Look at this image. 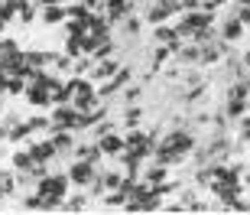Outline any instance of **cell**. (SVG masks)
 <instances>
[{
  "mask_svg": "<svg viewBox=\"0 0 250 215\" xmlns=\"http://www.w3.org/2000/svg\"><path fill=\"white\" fill-rule=\"evenodd\" d=\"M195 150V137L188 131H169L166 137H163V143L156 147V163H163V167H172V163H182V160L188 157Z\"/></svg>",
  "mask_w": 250,
  "mask_h": 215,
  "instance_id": "cell-1",
  "label": "cell"
},
{
  "mask_svg": "<svg viewBox=\"0 0 250 215\" xmlns=\"http://www.w3.org/2000/svg\"><path fill=\"white\" fill-rule=\"evenodd\" d=\"M68 186H72V179H68V173H46V176L36 183V192L39 199H42V212H56V209H62V202L68 196Z\"/></svg>",
  "mask_w": 250,
  "mask_h": 215,
  "instance_id": "cell-2",
  "label": "cell"
},
{
  "mask_svg": "<svg viewBox=\"0 0 250 215\" xmlns=\"http://www.w3.org/2000/svg\"><path fill=\"white\" fill-rule=\"evenodd\" d=\"M101 169H98V163H88V160H78L75 157V163L68 167V179H72V186H91L94 176H98Z\"/></svg>",
  "mask_w": 250,
  "mask_h": 215,
  "instance_id": "cell-3",
  "label": "cell"
},
{
  "mask_svg": "<svg viewBox=\"0 0 250 215\" xmlns=\"http://www.w3.org/2000/svg\"><path fill=\"white\" fill-rule=\"evenodd\" d=\"M78 108L72 101L68 104H56V111H52V131H78Z\"/></svg>",
  "mask_w": 250,
  "mask_h": 215,
  "instance_id": "cell-4",
  "label": "cell"
},
{
  "mask_svg": "<svg viewBox=\"0 0 250 215\" xmlns=\"http://www.w3.org/2000/svg\"><path fill=\"white\" fill-rule=\"evenodd\" d=\"M182 10V0H156L149 10V23H166L169 17H176Z\"/></svg>",
  "mask_w": 250,
  "mask_h": 215,
  "instance_id": "cell-5",
  "label": "cell"
},
{
  "mask_svg": "<svg viewBox=\"0 0 250 215\" xmlns=\"http://www.w3.org/2000/svg\"><path fill=\"white\" fill-rule=\"evenodd\" d=\"M124 141H127V150L133 153V157H140V160L153 150V137H149V134H137V127H133V134H127Z\"/></svg>",
  "mask_w": 250,
  "mask_h": 215,
  "instance_id": "cell-6",
  "label": "cell"
},
{
  "mask_svg": "<svg viewBox=\"0 0 250 215\" xmlns=\"http://www.w3.org/2000/svg\"><path fill=\"white\" fill-rule=\"evenodd\" d=\"M98 143H101L104 157H124V150H127V141H124V137H117L114 131H107L104 137H98Z\"/></svg>",
  "mask_w": 250,
  "mask_h": 215,
  "instance_id": "cell-7",
  "label": "cell"
},
{
  "mask_svg": "<svg viewBox=\"0 0 250 215\" xmlns=\"http://www.w3.org/2000/svg\"><path fill=\"white\" fill-rule=\"evenodd\" d=\"M130 7H133V0H104V13L111 23H121L124 17H130Z\"/></svg>",
  "mask_w": 250,
  "mask_h": 215,
  "instance_id": "cell-8",
  "label": "cell"
},
{
  "mask_svg": "<svg viewBox=\"0 0 250 215\" xmlns=\"http://www.w3.org/2000/svg\"><path fill=\"white\" fill-rule=\"evenodd\" d=\"M159 43V46H169L172 52H179V46H182V36H179V29H169V26H159L156 23V36H153Z\"/></svg>",
  "mask_w": 250,
  "mask_h": 215,
  "instance_id": "cell-9",
  "label": "cell"
},
{
  "mask_svg": "<svg viewBox=\"0 0 250 215\" xmlns=\"http://www.w3.org/2000/svg\"><path fill=\"white\" fill-rule=\"evenodd\" d=\"M29 150H33V160L36 163H49L52 157H59V150H56V143L52 141H39V143H26Z\"/></svg>",
  "mask_w": 250,
  "mask_h": 215,
  "instance_id": "cell-10",
  "label": "cell"
},
{
  "mask_svg": "<svg viewBox=\"0 0 250 215\" xmlns=\"http://www.w3.org/2000/svg\"><path fill=\"white\" fill-rule=\"evenodd\" d=\"M117 72H121V66H117V62H114V59L107 56V59H98V62H94L91 78H114Z\"/></svg>",
  "mask_w": 250,
  "mask_h": 215,
  "instance_id": "cell-11",
  "label": "cell"
},
{
  "mask_svg": "<svg viewBox=\"0 0 250 215\" xmlns=\"http://www.w3.org/2000/svg\"><path fill=\"white\" fill-rule=\"evenodd\" d=\"M244 36V23H241V17H231L228 23L221 26V39L224 43H237V39Z\"/></svg>",
  "mask_w": 250,
  "mask_h": 215,
  "instance_id": "cell-12",
  "label": "cell"
},
{
  "mask_svg": "<svg viewBox=\"0 0 250 215\" xmlns=\"http://www.w3.org/2000/svg\"><path fill=\"white\" fill-rule=\"evenodd\" d=\"M65 20H68V10H65L62 3L42 7V23H49V26H56V23H65Z\"/></svg>",
  "mask_w": 250,
  "mask_h": 215,
  "instance_id": "cell-13",
  "label": "cell"
},
{
  "mask_svg": "<svg viewBox=\"0 0 250 215\" xmlns=\"http://www.w3.org/2000/svg\"><path fill=\"white\" fill-rule=\"evenodd\" d=\"M75 157L88 160V163H101L104 150H101V143H84V147H75Z\"/></svg>",
  "mask_w": 250,
  "mask_h": 215,
  "instance_id": "cell-14",
  "label": "cell"
},
{
  "mask_svg": "<svg viewBox=\"0 0 250 215\" xmlns=\"http://www.w3.org/2000/svg\"><path fill=\"white\" fill-rule=\"evenodd\" d=\"M33 167H36V160H33V150L29 147L13 153V169H17V173H26V169H33Z\"/></svg>",
  "mask_w": 250,
  "mask_h": 215,
  "instance_id": "cell-15",
  "label": "cell"
},
{
  "mask_svg": "<svg viewBox=\"0 0 250 215\" xmlns=\"http://www.w3.org/2000/svg\"><path fill=\"white\" fill-rule=\"evenodd\" d=\"M72 134L75 131H56V134H52V143H56L59 153H68V150L75 147V143H72Z\"/></svg>",
  "mask_w": 250,
  "mask_h": 215,
  "instance_id": "cell-16",
  "label": "cell"
},
{
  "mask_svg": "<svg viewBox=\"0 0 250 215\" xmlns=\"http://www.w3.org/2000/svg\"><path fill=\"white\" fill-rule=\"evenodd\" d=\"M84 209H88L84 196H68V202H62V212H84Z\"/></svg>",
  "mask_w": 250,
  "mask_h": 215,
  "instance_id": "cell-17",
  "label": "cell"
},
{
  "mask_svg": "<svg viewBox=\"0 0 250 215\" xmlns=\"http://www.w3.org/2000/svg\"><path fill=\"white\" fill-rule=\"evenodd\" d=\"M166 167H163V163H159V167H153V169H146V183L149 186H159V183H166Z\"/></svg>",
  "mask_w": 250,
  "mask_h": 215,
  "instance_id": "cell-18",
  "label": "cell"
},
{
  "mask_svg": "<svg viewBox=\"0 0 250 215\" xmlns=\"http://www.w3.org/2000/svg\"><path fill=\"white\" fill-rule=\"evenodd\" d=\"M140 121H143V111H140V108H133V104H130L127 111H124V124H127L130 131H133V127H140Z\"/></svg>",
  "mask_w": 250,
  "mask_h": 215,
  "instance_id": "cell-19",
  "label": "cell"
},
{
  "mask_svg": "<svg viewBox=\"0 0 250 215\" xmlns=\"http://www.w3.org/2000/svg\"><path fill=\"white\" fill-rule=\"evenodd\" d=\"M17 183L20 179L13 176V173H0V192H3V196H10V192L17 189Z\"/></svg>",
  "mask_w": 250,
  "mask_h": 215,
  "instance_id": "cell-20",
  "label": "cell"
},
{
  "mask_svg": "<svg viewBox=\"0 0 250 215\" xmlns=\"http://www.w3.org/2000/svg\"><path fill=\"white\" fill-rule=\"evenodd\" d=\"M169 52H172L169 46H156V52H153V72H159V66L169 59Z\"/></svg>",
  "mask_w": 250,
  "mask_h": 215,
  "instance_id": "cell-21",
  "label": "cell"
},
{
  "mask_svg": "<svg viewBox=\"0 0 250 215\" xmlns=\"http://www.w3.org/2000/svg\"><path fill=\"white\" fill-rule=\"evenodd\" d=\"M237 137H241L244 143L250 141V114H244V118H237Z\"/></svg>",
  "mask_w": 250,
  "mask_h": 215,
  "instance_id": "cell-22",
  "label": "cell"
},
{
  "mask_svg": "<svg viewBox=\"0 0 250 215\" xmlns=\"http://www.w3.org/2000/svg\"><path fill=\"white\" fill-rule=\"evenodd\" d=\"M13 52H20L17 43H13V39H0V62H3L7 56H13Z\"/></svg>",
  "mask_w": 250,
  "mask_h": 215,
  "instance_id": "cell-23",
  "label": "cell"
},
{
  "mask_svg": "<svg viewBox=\"0 0 250 215\" xmlns=\"http://www.w3.org/2000/svg\"><path fill=\"white\" fill-rule=\"evenodd\" d=\"M137 98H140V85H130L127 92H124V101H127V104H133Z\"/></svg>",
  "mask_w": 250,
  "mask_h": 215,
  "instance_id": "cell-24",
  "label": "cell"
},
{
  "mask_svg": "<svg viewBox=\"0 0 250 215\" xmlns=\"http://www.w3.org/2000/svg\"><path fill=\"white\" fill-rule=\"evenodd\" d=\"M237 17H241V23L247 26L250 23V3H237Z\"/></svg>",
  "mask_w": 250,
  "mask_h": 215,
  "instance_id": "cell-25",
  "label": "cell"
},
{
  "mask_svg": "<svg viewBox=\"0 0 250 215\" xmlns=\"http://www.w3.org/2000/svg\"><path fill=\"white\" fill-rule=\"evenodd\" d=\"M124 33H127V36L140 33V23H137V20H124Z\"/></svg>",
  "mask_w": 250,
  "mask_h": 215,
  "instance_id": "cell-26",
  "label": "cell"
},
{
  "mask_svg": "<svg viewBox=\"0 0 250 215\" xmlns=\"http://www.w3.org/2000/svg\"><path fill=\"white\" fill-rule=\"evenodd\" d=\"M224 0H208V3H205V10H214V7H221Z\"/></svg>",
  "mask_w": 250,
  "mask_h": 215,
  "instance_id": "cell-27",
  "label": "cell"
},
{
  "mask_svg": "<svg viewBox=\"0 0 250 215\" xmlns=\"http://www.w3.org/2000/svg\"><path fill=\"white\" fill-rule=\"evenodd\" d=\"M39 7H52V3H62V0H36Z\"/></svg>",
  "mask_w": 250,
  "mask_h": 215,
  "instance_id": "cell-28",
  "label": "cell"
},
{
  "mask_svg": "<svg viewBox=\"0 0 250 215\" xmlns=\"http://www.w3.org/2000/svg\"><path fill=\"white\" fill-rule=\"evenodd\" d=\"M241 186H244V189H250V173H247V176L241 179Z\"/></svg>",
  "mask_w": 250,
  "mask_h": 215,
  "instance_id": "cell-29",
  "label": "cell"
},
{
  "mask_svg": "<svg viewBox=\"0 0 250 215\" xmlns=\"http://www.w3.org/2000/svg\"><path fill=\"white\" fill-rule=\"evenodd\" d=\"M3 199H7V196H3V192H0V202H3Z\"/></svg>",
  "mask_w": 250,
  "mask_h": 215,
  "instance_id": "cell-30",
  "label": "cell"
},
{
  "mask_svg": "<svg viewBox=\"0 0 250 215\" xmlns=\"http://www.w3.org/2000/svg\"><path fill=\"white\" fill-rule=\"evenodd\" d=\"M247 108H250V104H247Z\"/></svg>",
  "mask_w": 250,
  "mask_h": 215,
  "instance_id": "cell-31",
  "label": "cell"
}]
</instances>
